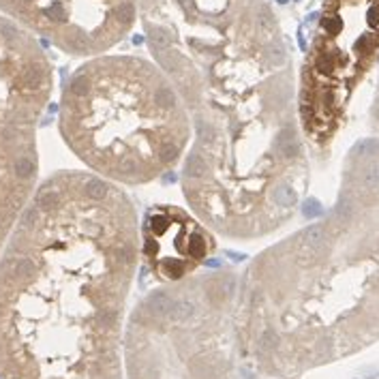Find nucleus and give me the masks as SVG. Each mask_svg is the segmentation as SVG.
<instances>
[{
  "label": "nucleus",
  "instance_id": "f257e3e1",
  "mask_svg": "<svg viewBox=\"0 0 379 379\" xmlns=\"http://www.w3.org/2000/svg\"><path fill=\"white\" fill-rule=\"evenodd\" d=\"M140 20L191 118L180 165L189 210L221 238L277 231L300 208L309 159L292 54L270 5L236 0Z\"/></svg>",
  "mask_w": 379,
  "mask_h": 379
},
{
  "label": "nucleus",
  "instance_id": "f03ea898",
  "mask_svg": "<svg viewBox=\"0 0 379 379\" xmlns=\"http://www.w3.org/2000/svg\"><path fill=\"white\" fill-rule=\"evenodd\" d=\"M137 221L90 172L39 184L0 251V379H124Z\"/></svg>",
  "mask_w": 379,
  "mask_h": 379
},
{
  "label": "nucleus",
  "instance_id": "7ed1b4c3",
  "mask_svg": "<svg viewBox=\"0 0 379 379\" xmlns=\"http://www.w3.org/2000/svg\"><path fill=\"white\" fill-rule=\"evenodd\" d=\"M244 368L274 379L334 362L379 338V142L353 146L321 219L238 272Z\"/></svg>",
  "mask_w": 379,
  "mask_h": 379
},
{
  "label": "nucleus",
  "instance_id": "20e7f679",
  "mask_svg": "<svg viewBox=\"0 0 379 379\" xmlns=\"http://www.w3.org/2000/svg\"><path fill=\"white\" fill-rule=\"evenodd\" d=\"M58 131L88 172L127 189L163 180L182 165L191 118L155 60L99 54L62 86Z\"/></svg>",
  "mask_w": 379,
  "mask_h": 379
},
{
  "label": "nucleus",
  "instance_id": "39448f33",
  "mask_svg": "<svg viewBox=\"0 0 379 379\" xmlns=\"http://www.w3.org/2000/svg\"><path fill=\"white\" fill-rule=\"evenodd\" d=\"M236 289V268H201L142 296L124 326V379H240Z\"/></svg>",
  "mask_w": 379,
  "mask_h": 379
},
{
  "label": "nucleus",
  "instance_id": "423d86ee",
  "mask_svg": "<svg viewBox=\"0 0 379 379\" xmlns=\"http://www.w3.org/2000/svg\"><path fill=\"white\" fill-rule=\"evenodd\" d=\"M379 64V0H324L296 86L304 140L326 148Z\"/></svg>",
  "mask_w": 379,
  "mask_h": 379
},
{
  "label": "nucleus",
  "instance_id": "0eeeda50",
  "mask_svg": "<svg viewBox=\"0 0 379 379\" xmlns=\"http://www.w3.org/2000/svg\"><path fill=\"white\" fill-rule=\"evenodd\" d=\"M54 92L41 43L0 18V251L39 187V124Z\"/></svg>",
  "mask_w": 379,
  "mask_h": 379
},
{
  "label": "nucleus",
  "instance_id": "6e6552de",
  "mask_svg": "<svg viewBox=\"0 0 379 379\" xmlns=\"http://www.w3.org/2000/svg\"><path fill=\"white\" fill-rule=\"evenodd\" d=\"M0 13L77 58L107 54L140 18L137 0H0Z\"/></svg>",
  "mask_w": 379,
  "mask_h": 379
},
{
  "label": "nucleus",
  "instance_id": "1a4fd4ad",
  "mask_svg": "<svg viewBox=\"0 0 379 379\" xmlns=\"http://www.w3.org/2000/svg\"><path fill=\"white\" fill-rule=\"evenodd\" d=\"M216 236L191 210L157 204L137 221L140 262L159 283H176L204 268Z\"/></svg>",
  "mask_w": 379,
  "mask_h": 379
},
{
  "label": "nucleus",
  "instance_id": "9d476101",
  "mask_svg": "<svg viewBox=\"0 0 379 379\" xmlns=\"http://www.w3.org/2000/svg\"><path fill=\"white\" fill-rule=\"evenodd\" d=\"M274 379H289V377H274Z\"/></svg>",
  "mask_w": 379,
  "mask_h": 379
}]
</instances>
